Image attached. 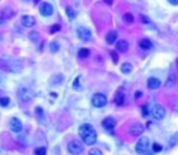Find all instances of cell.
I'll use <instances>...</instances> for the list:
<instances>
[{"mask_svg": "<svg viewBox=\"0 0 178 155\" xmlns=\"http://www.w3.org/2000/svg\"><path fill=\"white\" fill-rule=\"evenodd\" d=\"M79 135L85 144L93 145L97 141V132L90 124H84L79 127Z\"/></svg>", "mask_w": 178, "mask_h": 155, "instance_id": "obj_1", "label": "cell"}, {"mask_svg": "<svg viewBox=\"0 0 178 155\" xmlns=\"http://www.w3.org/2000/svg\"><path fill=\"white\" fill-rule=\"evenodd\" d=\"M67 149H68V152L70 153V154L79 155L84 152V145H82V143L80 141L74 140V141H72V142H69L68 143Z\"/></svg>", "mask_w": 178, "mask_h": 155, "instance_id": "obj_2", "label": "cell"}, {"mask_svg": "<svg viewBox=\"0 0 178 155\" xmlns=\"http://www.w3.org/2000/svg\"><path fill=\"white\" fill-rule=\"evenodd\" d=\"M17 93H18V98L21 99L22 102H24V103L30 102L33 99V97H34V92L29 87H21Z\"/></svg>", "mask_w": 178, "mask_h": 155, "instance_id": "obj_3", "label": "cell"}, {"mask_svg": "<svg viewBox=\"0 0 178 155\" xmlns=\"http://www.w3.org/2000/svg\"><path fill=\"white\" fill-rule=\"evenodd\" d=\"M149 145H150V143H149V140L147 137H141L136 144V152L141 155L145 154L149 149Z\"/></svg>", "mask_w": 178, "mask_h": 155, "instance_id": "obj_4", "label": "cell"}, {"mask_svg": "<svg viewBox=\"0 0 178 155\" xmlns=\"http://www.w3.org/2000/svg\"><path fill=\"white\" fill-rule=\"evenodd\" d=\"M150 113L155 120H163L165 116H166V109H165L163 105H160V104H155L151 108Z\"/></svg>", "mask_w": 178, "mask_h": 155, "instance_id": "obj_5", "label": "cell"}, {"mask_svg": "<svg viewBox=\"0 0 178 155\" xmlns=\"http://www.w3.org/2000/svg\"><path fill=\"white\" fill-rule=\"evenodd\" d=\"M92 104L96 108H102L107 104V97L103 93H96L92 97Z\"/></svg>", "mask_w": 178, "mask_h": 155, "instance_id": "obj_6", "label": "cell"}, {"mask_svg": "<svg viewBox=\"0 0 178 155\" xmlns=\"http://www.w3.org/2000/svg\"><path fill=\"white\" fill-rule=\"evenodd\" d=\"M76 34H78L79 39H81L82 41H90V40L92 39V33H91V30H90V29H87V28H85V27H80V28H78Z\"/></svg>", "mask_w": 178, "mask_h": 155, "instance_id": "obj_7", "label": "cell"}, {"mask_svg": "<svg viewBox=\"0 0 178 155\" xmlns=\"http://www.w3.org/2000/svg\"><path fill=\"white\" fill-rule=\"evenodd\" d=\"M39 11H40V15L45 16V17H49L54 14V6L50 2H41Z\"/></svg>", "mask_w": 178, "mask_h": 155, "instance_id": "obj_8", "label": "cell"}, {"mask_svg": "<svg viewBox=\"0 0 178 155\" xmlns=\"http://www.w3.org/2000/svg\"><path fill=\"white\" fill-rule=\"evenodd\" d=\"M116 125V121H115V119L114 118H106L103 121H102V126L104 130H107V131H113L114 130V127Z\"/></svg>", "mask_w": 178, "mask_h": 155, "instance_id": "obj_9", "label": "cell"}, {"mask_svg": "<svg viewBox=\"0 0 178 155\" xmlns=\"http://www.w3.org/2000/svg\"><path fill=\"white\" fill-rule=\"evenodd\" d=\"M144 132V126L142 124H135L130 127V133L133 137H139Z\"/></svg>", "mask_w": 178, "mask_h": 155, "instance_id": "obj_10", "label": "cell"}, {"mask_svg": "<svg viewBox=\"0 0 178 155\" xmlns=\"http://www.w3.org/2000/svg\"><path fill=\"white\" fill-rule=\"evenodd\" d=\"M21 22H22V24H23L24 27L32 28V27H34V24H35V18H34L33 16H30V15H24V16H22Z\"/></svg>", "mask_w": 178, "mask_h": 155, "instance_id": "obj_11", "label": "cell"}, {"mask_svg": "<svg viewBox=\"0 0 178 155\" xmlns=\"http://www.w3.org/2000/svg\"><path fill=\"white\" fill-rule=\"evenodd\" d=\"M10 128H11V131H14L16 133L21 132L22 131V123H21V120H18L17 118H12L10 120Z\"/></svg>", "mask_w": 178, "mask_h": 155, "instance_id": "obj_12", "label": "cell"}, {"mask_svg": "<svg viewBox=\"0 0 178 155\" xmlns=\"http://www.w3.org/2000/svg\"><path fill=\"white\" fill-rule=\"evenodd\" d=\"M127 50H128V42L126 40H119L116 42V51L125 54V52H127Z\"/></svg>", "mask_w": 178, "mask_h": 155, "instance_id": "obj_13", "label": "cell"}, {"mask_svg": "<svg viewBox=\"0 0 178 155\" xmlns=\"http://www.w3.org/2000/svg\"><path fill=\"white\" fill-rule=\"evenodd\" d=\"M147 84H148V87H149L150 90H156V88H159V87H160L161 83H160V80H159V79H156V78H149Z\"/></svg>", "mask_w": 178, "mask_h": 155, "instance_id": "obj_14", "label": "cell"}, {"mask_svg": "<svg viewBox=\"0 0 178 155\" xmlns=\"http://www.w3.org/2000/svg\"><path fill=\"white\" fill-rule=\"evenodd\" d=\"M116 39H118V33L115 30H110L109 33L107 34V37H106V40H107V42L109 45L114 44V42L116 41Z\"/></svg>", "mask_w": 178, "mask_h": 155, "instance_id": "obj_15", "label": "cell"}, {"mask_svg": "<svg viewBox=\"0 0 178 155\" xmlns=\"http://www.w3.org/2000/svg\"><path fill=\"white\" fill-rule=\"evenodd\" d=\"M114 102H115V104H116V105L121 107L124 103H125V95H124L123 92H118V93L115 95Z\"/></svg>", "mask_w": 178, "mask_h": 155, "instance_id": "obj_16", "label": "cell"}, {"mask_svg": "<svg viewBox=\"0 0 178 155\" xmlns=\"http://www.w3.org/2000/svg\"><path fill=\"white\" fill-rule=\"evenodd\" d=\"M138 45H139V47L142 50H150L151 49V41L149 39H142Z\"/></svg>", "mask_w": 178, "mask_h": 155, "instance_id": "obj_17", "label": "cell"}, {"mask_svg": "<svg viewBox=\"0 0 178 155\" xmlns=\"http://www.w3.org/2000/svg\"><path fill=\"white\" fill-rule=\"evenodd\" d=\"M176 84V76H175V74H171L168 78H167V81H166V84L165 86L167 87V88H171V87H173Z\"/></svg>", "mask_w": 178, "mask_h": 155, "instance_id": "obj_18", "label": "cell"}, {"mask_svg": "<svg viewBox=\"0 0 178 155\" xmlns=\"http://www.w3.org/2000/svg\"><path fill=\"white\" fill-rule=\"evenodd\" d=\"M121 71H123L124 74H130L131 71H132V64L131 63H123V66H121Z\"/></svg>", "mask_w": 178, "mask_h": 155, "instance_id": "obj_19", "label": "cell"}, {"mask_svg": "<svg viewBox=\"0 0 178 155\" xmlns=\"http://www.w3.org/2000/svg\"><path fill=\"white\" fill-rule=\"evenodd\" d=\"M78 55H79L80 58H87V57L90 56V50H89V49H85V47H84V49H80Z\"/></svg>", "mask_w": 178, "mask_h": 155, "instance_id": "obj_20", "label": "cell"}, {"mask_svg": "<svg viewBox=\"0 0 178 155\" xmlns=\"http://www.w3.org/2000/svg\"><path fill=\"white\" fill-rule=\"evenodd\" d=\"M124 21L126 22V23H133V15L130 14V12H126V14L124 15Z\"/></svg>", "mask_w": 178, "mask_h": 155, "instance_id": "obj_21", "label": "cell"}, {"mask_svg": "<svg viewBox=\"0 0 178 155\" xmlns=\"http://www.w3.org/2000/svg\"><path fill=\"white\" fill-rule=\"evenodd\" d=\"M66 12H67V16L69 17V19H74V18H75V16H76L75 11H74L72 7H69V6L66 9Z\"/></svg>", "mask_w": 178, "mask_h": 155, "instance_id": "obj_22", "label": "cell"}, {"mask_svg": "<svg viewBox=\"0 0 178 155\" xmlns=\"http://www.w3.org/2000/svg\"><path fill=\"white\" fill-rule=\"evenodd\" d=\"M29 39L32 40V41H37L38 39H39V33H37V32H32V33H29Z\"/></svg>", "mask_w": 178, "mask_h": 155, "instance_id": "obj_23", "label": "cell"}, {"mask_svg": "<svg viewBox=\"0 0 178 155\" xmlns=\"http://www.w3.org/2000/svg\"><path fill=\"white\" fill-rule=\"evenodd\" d=\"M151 148H153V150L155 152V153H159V152H161L164 148H163V145L161 144H159V143H154L153 145H151Z\"/></svg>", "mask_w": 178, "mask_h": 155, "instance_id": "obj_24", "label": "cell"}, {"mask_svg": "<svg viewBox=\"0 0 178 155\" xmlns=\"http://www.w3.org/2000/svg\"><path fill=\"white\" fill-rule=\"evenodd\" d=\"M10 103V98L9 97H1L0 98V105L1 107H7Z\"/></svg>", "mask_w": 178, "mask_h": 155, "instance_id": "obj_25", "label": "cell"}, {"mask_svg": "<svg viewBox=\"0 0 178 155\" xmlns=\"http://www.w3.org/2000/svg\"><path fill=\"white\" fill-rule=\"evenodd\" d=\"M59 50V45L57 42H51L50 44V51L51 52H57Z\"/></svg>", "mask_w": 178, "mask_h": 155, "instance_id": "obj_26", "label": "cell"}, {"mask_svg": "<svg viewBox=\"0 0 178 155\" xmlns=\"http://www.w3.org/2000/svg\"><path fill=\"white\" fill-rule=\"evenodd\" d=\"M35 155H46V148L45 147H40L35 149Z\"/></svg>", "mask_w": 178, "mask_h": 155, "instance_id": "obj_27", "label": "cell"}, {"mask_svg": "<svg viewBox=\"0 0 178 155\" xmlns=\"http://www.w3.org/2000/svg\"><path fill=\"white\" fill-rule=\"evenodd\" d=\"M89 155H103V153H102L98 148H92V149H90Z\"/></svg>", "mask_w": 178, "mask_h": 155, "instance_id": "obj_28", "label": "cell"}, {"mask_svg": "<svg viewBox=\"0 0 178 155\" xmlns=\"http://www.w3.org/2000/svg\"><path fill=\"white\" fill-rule=\"evenodd\" d=\"M110 57H111V59H113V62H114V63H118V61H119V56H118V54H116L115 51H110Z\"/></svg>", "mask_w": 178, "mask_h": 155, "instance_id": "obj_29", "label": "cell"}, {"mask_svg": "<svg viewBox=\"0 0 178 155\" xmlns=\"http://www.w3.org/2000/svg\"><path fill=\"white\" fill-rule=\"evenodd\" d=\"M73 87H74V90H80V76H78L75 79V81L73 84Z\"/></svg>", "mask_w": 178, "mask_h": 155, "instance_id": "obj_30", "label": "cell"}, {"mask_svg": "<svg viewBox=\"0 0 178 155\" xmlns=\"http://www.w3.org/2000/svg\"><path fill=\"white\" fill-rule=\"evenodd\" d=\"M178 142V133L177 135H175L171 140H170V147H175V144Z\"/></svg>", "mask_w": 178, "mask_h": 155, "instance_id": "obj_31", "label": "cell"}, {"mask_svg": "<svg viewBox=\"0 0 178 155\" xmlns=\"http://www.w3.org/2000/svg\"><path fill=\"white\" fill-rule=\"evenodd\" d=\"M59 29H61L59 24H54V26L50 28V33H51V34H54V33H57V32H59Z\"/></svg>", "mask_w": 178, "mask_h": 155, "instance_id": "obj_32", "label": "cell"}, {"mask_svg": "<svg viewBox=\"0 0 178 155\" xmlns=\"http://www.w3.org/2000/svg\"><path fill=\"white\" fill-rule=\"evenodd\" d=\"M139 18H141V22H142V23H147V24H148V23H150L149 18H148L147 16H144V15H141V16H139Z\"/></svg>", "mask_w": 178, "mask_h": 155, "instance_id": "obj_33", "label": "cell"}, {"mask_svg": "<svg viewBox=\"0 0 178 155\" xmlns=\"http://www.w3.org/2000/svg\"><path fill=\"white\" fill-rule=\"evenodd\" d=\"M170 4H173V5H178V0H170Z\"/></svg>", "mask_w": 178, "mask_h": 155, "instance_id": "obj_34", "label": "cell"}, {"mask_svg": "<svg viewBox=\"0 0 178 155\" xmlns=\"http://www.w3.org/2000/svg\"><path fill=\"white\" fill-rule=\"evenodd\" d=\"M141 95H142V92H141V91H137V92H136V99L139 98V97H141Z\"/></svg>", "mask_w": 178, "mask_h": 155, "instance_id": "obj_35", "label": "cell"}, {"mask_svg": "<svg viewBox=\"0 0 178 155\" xmlns=\"http://www.w3.org/2000/svg\"><path fill=\"white\" fill-rule=\"evenodd\" d=\"M1 81H2V78H1V75H0V84H1Z\"/></svg>", "mask_w": 178, "mask_h": 155, "instance_id": "obj_36", "label": "cell"}, {"mask_svg": "<svg viewBox=\"0 0 178 155\" xmlns=\"http://www.w3.org/2000/svg\"><path fill=\"white\" fill-rule=\"evenodd\" d=\"M176 64H177V67H178V58H177V61H176Z\"/></svg>", "mask_w": 178, "mask_h": 155, "instance_id": "obj_37", "label": "cell"}]
</instances>
